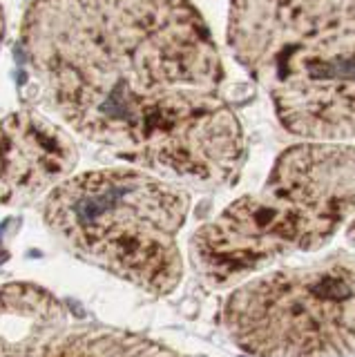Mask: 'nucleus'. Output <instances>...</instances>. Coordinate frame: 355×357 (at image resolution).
<instances>
[{
	"instance_id": "7ed1b4c3",
	"label": "nucleus",
	"mask_w": 355,
	"mask_h": 357,
	"mask_svg": "<svg viewBox=\"0 0 355 357\" xmlns=\"http://www.w3.org/2000/svg\"><path fill=\"white\" fill-rule=\"evenodd\" d=\"M228 45L286 132L355 141V3H237Z\"/></svg>"
},
{
	"instance_id": "f257e3e1",
	"label": "nucleus",
	"mask_w": 355,
	"mask_h": 357,
	"mask_svg": "<svg viewBox=\"0 0 355 357\" xmlns=\"http://www.w3.org/2000/svg\"><path fill=\"white\" fill-rule=\"evenodd\" d=\"M20 47L40 103L85 141L183 188L237 183L246 137L192 5L34 3Z\"/></svg>"
},
{
	"instance_id": "0eeeda50",
	"label": "nucleus",
	"mask_w": 355,
	"mask_h": 357,
	"mask_svg": "<svg viewBox=\"0 0 355 357\" xmlns=\"http://www.w3.org/2000/svg\"><path fill=\"white\" fill-rule=\"evenodd\" d=\"M79 150L72 134L38 112L0 119V208L29 206L72 176Z\"/></svg>"
},
{
	"instance_id": "6e6552de",
	"label": "nucleus",
	"mask_w": 355,
	"mask_h": 357,
	"mask_svg": "<svg viewBox=\"0 0 355 357\" xmlns=\"http://www.w3.org/2000/svg\"><path fill=\"white\" fill-rule=\"evenodd\" d=\"M347 241L351 243V248H355V219L351 221V226L347 228Z\"/></svg>"
},
{
	"instance_id": "1a4fd4ad",
	"label": "nucleus",
	"mask_w": 355,
	"mask_h": 357,
	"mask_svg": "<svg viewBox=\"0 0 355 357\" xmlns=\"http://www.w3.org/2000/svg\"><path fill=\"white\" fill-rule=\"evenodd\" d=\"M5 11H3V7H0V45H3V38H5Z\"/></svg>"
},
{
	"instance_id": "20e7f679",
	"label": "nucleus",
	"mask_w": 355,
	"mask_h": 357,
	"mask_svg": "<svg viewBox=\"0 0 355 357\" xmlns=\"http://www.w3.org/2000/svg\"><path fill=\"white\" fill-rule=\"evenodd\" d=\"M190 206L179 183L139 167H105L52 190L43 221L81 261L165 297L183 277L179 232Z\"/></svg>"
},
{
	"instance_id": "423d86ee",
	"label": "nucleus",
	"mask_w": 355,
	"mask_h": 357,
	"mask_svg": "<svg viewBox=\"0 0 355 357\" xmlns=\"http://www.w3.org/2000/svg\"><path fill=\"white\" fill-rule=\"evenodd\" d=\"M0 357H186L157 340L98 321H79L36 284L0 286Z\"/></svg>"
},
{
	"instance_id": "f03ea898",
	"label": "nucleus",
	"mask_w": 355,
	"mask_h": 357,
	"mask_svg": "<svg viewBox=\"0 0 355 357\" xmlns=\"http://www.w3.org/2000/svg\"><path fill=\"white\" fill-rule=\"evenodd\" d=\"M355 219V145L286 148L257 192L232 201L190 239L210 288L239 286L297 252H313Z\"/></svg>"
},
{
	"instance_id": "39448f33",
	"label": "nucleus",
	"mask_w": 355,
	"mask_h": 357,
	"mask_svg": "<svg viewBox=\"0 0 355 357\" xmlns=\"http://www.w3.org/2000/svg\"><path fill=\"white\" fill-rule=\"evenodd\" d=\"M221 324L250 357H353L355 255L340 250L248 279L228 295Z\"/></svg>"
}]
</instances>
